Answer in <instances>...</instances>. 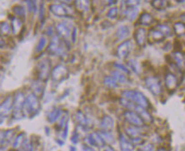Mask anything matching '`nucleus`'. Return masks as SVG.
Masks as SVG:
<instances>
[{
	"label": "nucleus",
	"instance_id": "obj_28",
	"mask_svg": "<svg viewBox=\"0 0 185 151\" xmlns=\"http://www.w3.org/2000/svg\"><path fill=\"white\" fill-rule=\"evenodd\" d=\"M157 151H166V150H165V149H163V148H161V149H159V150H158Z\"/></svg>",
	"mask_w": 185,
	"mask_h": 151
},
{
	"label": "nucleus",
	"instance_id": "obj_21",
	"mask_svg": "<svg viewBox=\"0 0 185 151\" xmlns=\"http://www.w3.org/2000/svg\"><path fill=\"white\" fill-rule=\"evenodd\" d=\"M114 77L116 79V81H118L121 83H125L127 82V77L125 75H122L119 72H114Z\"/></svg>",
	"mask_w": 185,
	"mask_h": 151
},
{
	"label": "nucleus",
	"instance_id": "obj_9",
	"mask_svg": "<svg viewBox=\"0 0 185 151\" xmlns=\"http://www.w3.org/2000/svg\"><path fill=\"white\" fill-rule=\"evenodd\" d=\"M139 24H141L144 26H150L154 22V18L151 15H150L149 13H143L142 14L141 16L139 17Z\"/></svg>",
	"mask_w": 185,
	"mask_h": 151
},
{
	"label": "nucleus",
	"instance_id": "obj_6",
	"mask_svg": "<svg viewBox=\"0 0 185 151\" xmlns=\"http://www.w3.org/2000/svg\"><path fill=\"white\" fill-rule=\"evenodd\" d=\"M165 84L168 90H175L178 84L176 76L173 73H167L165 77Z\"/></svg>",
	"mask_w": 185,
	"mask_h": 151
},
{
	"label": "nucleus",
	"instance_id": "obj_11",
	"mask_svg": "<svg viewBox=\"0 0 185 151\" xmlns=\"http://www.w3.org/2000/svg\"><path fill=\"white\" fill-rule=\"evenodd\" d=\"M151 5L155 10H161L168 6V2L167 0H152Z\"/></svg>",
	"mask_w": 185,
	"mask_h": 151
},
{
	"label": "nucleus",
	"instance_id": "obj_26",
	"mask_svg": "<svg viewBox=\"0 0 185 151\" xmlns=\"http://www.w3.org/2000/svg\"><path fill=\"white\" fill-rule=\"evenodd\" d=\"M132 142L134 143V144H143V139L141 137H137V138H132Z\"/></svg>",
	"mask_w": 185,
	"mask_h": 151
},
{
	"label": "nucleus",
	"instance_id": "obj_24",
	"mask_svg": "<svg viewBox=\"0 0 185 151\" xmlns=\"http://www.w3.org/2000/svg\"><path fill=\"white\" fill-rule=\"evenodd\" d=\"M141 0H127V4L129 6H132V7H136L139 3H140Z\"/></svg>",
	"mask_w": 185,
	"mask_h": 151
},
{
	"label": "nucleus",
	"instance_id": "obj_16",
	"mask_svg": "<svg viewBox=\"0 0 185 151\" xmlns=\"http://www.w3.org/2000/svg\"><path fill=\"white\" fill-rule=\"evenodd\" d=\"M138 14H139V9L137 7H132L127 11V17L129 21H133L136 19Z\"/></svg>",
	"mask_w": 185,
	"mask_h": 151
},
{
	"label": "nucleus",
	"instance_id": "obj_23",
	"mask_svg": "<svg viewBox=\"0 0 185 151\" xmlns=\"http://www.w3.org/2000/svg\"><path fill=\"white\" fill-rule=\"evenodd\" d=\"M121 145H122L123 150L125 151H132L134 149L133 145L130 143H128V142H123Z\"/></svg>",
	"mask_w": 185,
	"mask_h": 151
},
{
	"label": "nucleus",
	"instance_id": "obj_8",
	"mask_svg": "<svg viewBox=\"0 0 185 151\" xmlns=\"http://www.w3.org/2000/svg\"><path fill=\"white\" fill-rule=\"evenodd\" d=\"M135 39H136L137 43L140 47H143L145 45L146 40H147V32H146L145 28H139L136 31Z\"/></svg>",
	"mask_w": 185,
	"mask_h": 151
},
{
	"label": "nucleus",
	"instance_id": "obj_17",
	"mask_svg": "<svg viewBox=\"0 0 185 151\" xmlns=\"http://www.w3.org/2000/svg\"><path fill=\"white\" fill-rule=\"evenodd\" d=\"M76 5L81 10H87L89 8L88 0H76Z\"/></svg>",
	"mask_w": 185,
	"mask_h": 151
},
{
	"label": "nucleus",
	"instance_id": "obj_1",
	"mask_svg": "<svg viewBox=\"0 0 185 151\" xmlns=\"http://www.w3.org/2000/svg\"><path fill=\"white\" fill-rule=\"evenodd\" d=\"M123 95L127 99L135 102L139 106H141L144 109H148L150 107V102L148 98L143 93L139 91H136V90L125 91L123 93Z\"/></svg>",
	"mask_w": 185,
	"mask_h": 151
},
{
	"label": "nucleus",
	"instance_id": "obj_14",
	"mask_svg": "<svg viewBox=\"0 0 185 151\" xmlns=\"http://www.w3.org/2000/svg\"><path fill=\"white\" fill-rule=\"evenodd\" d=\"M116 34H117V36L120 39H124V38H126L129 36V29L127 26H120L119 29L116 32Z\"/></svg>",
	"mask_w": 185,
	"mask_h": 151
},
{
	"label": "nucleus",
	"instance_id": "obj_22",
	"mask_svg": "<svg viewBox=\"0 0 185 151\" xmlns=\"http://www.w3.org/2000/svg\"><path fill=\"white\" fill-rule=\"evenodd\" d=\"M117 15H118V9L116 7L115 8H112L110 9L108 12V17L110 18V19H115L117 17Z\"/></svg>",
	"mask_w": 185,
	"mask_h": 151
},
{
	"label": "nucleus",
	"instance_id": "obj_3",
	"mask_svg": "<svg viewBox=\"0 0 185 151\" xmlns=\"http://www.w3.org/2000/svg\"><path fill=\"white\" fill-rule=\"evenodd\" d=\"M126 116V118L127 120L130 122L132 125L135 126V127H143L144 125V122L142 120V118L135 112H132V111H127L126 112L125 114Z\"/></svg>",
	"mask_w": 185,
	"mask_h": 151
},
{
	"label": "nucleus",
	"instance_id": "obj_15",
	"mask_svg": "<svg viewBox=\"0 0 185 151\" xmlns=\"http://www.w3.org/2000/svg\"><path fill=\"white\" fill-rule=\"evenodd\" d=\"M51 10L53 11L56 15H60V16H63V15H65L67 14L65 8L61 5H56V4L52 5Z\"/></svg>",
	"mask_w": 185,
	"mask_h": 151
},
{
	"label": "nucleus",
	"instance_id": "obj_13",
	"mask_svg": "<svg viewBox=\"0 0 185 151\" xmlns=\"http://www.w3.org/2000/svg\"><path fill=\"white\" fill-rule=\"evenodd\" d=\"M129 66L130 68L132 70L133 72H135L136 74L139 75L142 71L141 65L139 64V62L136 60H131L129 61Z\"/></svg>",
	"mask_w": 185,
	"mask_h": 151
},
{
	"label": "nucleus",
	"instance_id": "obj_10",
	"mask_svg": "<svg viewBox=\"0 0 185 151\" xmlns=\"http://www.w3.org/2000/svg\"><path fill=\"white\" fill-rule=\"evenodd\" d=\"M173 59L179 68H184L185 65V58L181 52H175L173 54Z\"/></svg>",
	"mask_w": 185,
	"mask_h": 151
},
{
	"label": "nucleus",
	"instance_id": "obj_7",
	"mask_svg": "<svg viewBox=\"0 0 185 151\" xmlns=\"http://www.w3.org/2000/svg\"><path fill=\"white\" fill-rule=\"evenodd\" d=\"M135 109L137 111V114L140 116L142 120L143 121V122L145 123H151L153 121L151 115L149 113V111L147 110V109H144L141 106H135Z\"/></svg>",
	"mask_w": 185,
	"mask_h": 151
},
{
	"label": "nucleus",
	"instance_id": "obj_19",
	"mask_svg": "<svg viewBox=\"0 0 185 151\" xmlns=\"http://www.w3.org/2000/svg\"><path fill=\"white\" fill-rule=\"evenodd\" d=\"M138 127H130L127 129V132L129 134V136L132 137V138H137V137H140L142 134L141 131L137 128Z\"/></svg>",
	"mask_w": 185,
	"mask_h": 151
},
{
	"label": "nucleus",
	"instance_id": "obj_5",
	"mask_svg": "<svg viewBox=\"0 0 185 151\" xmlns=\"http://www.w3.org/2000/svg\"><path fill=\"white\" fill-rule=\"evenodd\" d=\"M147 37L150 43H160V42H162L166 38V36L163 33L157 30L156 28L150 30Z\"/></svg>",
	"mask_w": 185,
	"mask_h": 151
},
{
	"label": "nucleus",
	"instance_id": "obj_27",
	"mask_svg": "<svg viewBox=\"0 0 185 151\" xmlns=\"http://www.w3.org/2000/svg\"><path fill=\"white\" fill-rule=\"evenodd\" d=\"M143 151H155L154 150V146L152 144H148L143 148Z\"/></svg>",
	"mask_w": 185,
	"mask_h": 151
},
{
	"label": "nucleus",
	"instance_id": "obj_2",
	"mask_svg": "<svg viewBox=\"0 0 185 151\" xmlns=\"http://www.w3.org/2000/svg\"><path fill=\"white\" fill-rule=\"evenodd\" d=\"M144 83L146 87L151 92V94L155 96H159L161 93V84L159 79L155 76H149L145 78Z\"/></svg>",
	"mask_w": 185,
	"mask_h": 151
},
{
	"label": "nucleus",
	"instance_id": "obj_12",
	"mask_svg": "<svg viewBox=\"0 0 185 151\" xmlns=\"http://www.w3.org/2000/svg\"><path fill=\"white\" fill-rule=\"evenodd\" d=\"M175 33L178 37H183L185 36V24L183 22H177L173 26Z\"/></svg>",
	"mask_w": 185,
	"mask_h": 151
},
{
	"label": "nucleus",
	"instance_id": "obj_29",
	"mask_svg": "<svg viewBox=\"0 0 185 151\" xmlns=\"http://www.w3.org/2000/svg\"><path fill=\"white\" fill-rule=\"evenodd\" d=\"M124 1H127V0H124Z\"/></svg>",
	"mask_w": 185,
	"mask_h": 151
},
{
	"label": "nucleus",
	"instance_id": "obj_4",
	"mask_svg": "<svg viewBox=\"0 0 185 151\" xmlns=\"http://www.w3.org/2000/svg\"><path fill=\"white\" fill-rule=\"evenodd\" d=\"M132 47V44L131 41H126V42L121 43L117 49V53H118L119 57L121 59L127 58L128 56V54H130Z\"/></svg>",
	"mask_w": 185,
	"mask_h": 151
},
{
	"label": "nucleus",
	"instance_id": "obj_18",
	"mask_svg": "<svg viewBox=\"0 0 185 151\" xmlns=\"http://www.w3.org/2000/svg\"><path fill=\"white\" fill-rule=\"evenodd\" d=\"M58 31L60 34L63 37H68L69 34H70V30H69V27L65 25V24H60L58 26Z\"/></svg>",
	"mask_w": 185,
	"mask_h": 151
},
{
	"label": "nucleus",
	"instance_id": "obj_25",
	"mask_svg": "<svg viewBox=\"0 0 185 151\" xmlns=\"http://www.w3.org/2000/svg\"><path fill=\"white\" fill-rule=\"evenodd\" d=\"M105 83L108 85L109 87H116V82H115V81L113 80V79H111V78H106L105 79Z\"/></svg>",
	"mask_w": 185,
	"mask_h": 151
},
{
	"label": "nucleus",
	"instance_id": "obj_20",
	"mask_svg": "<svg viewBox=\"0 0 185 151\" xmlns=\"http://www.w3.org/2000/svg\"><path fill=\"white\" fill-rule=\"evenodd\" d=\"M155 28L157 30H159L160 32H161L166 37L170 36V34H171V28H169V26H167L166 25H158Z\"/></svg>",
	"mask_w": 185,
	"mask_h": 151
}]
</instances>
